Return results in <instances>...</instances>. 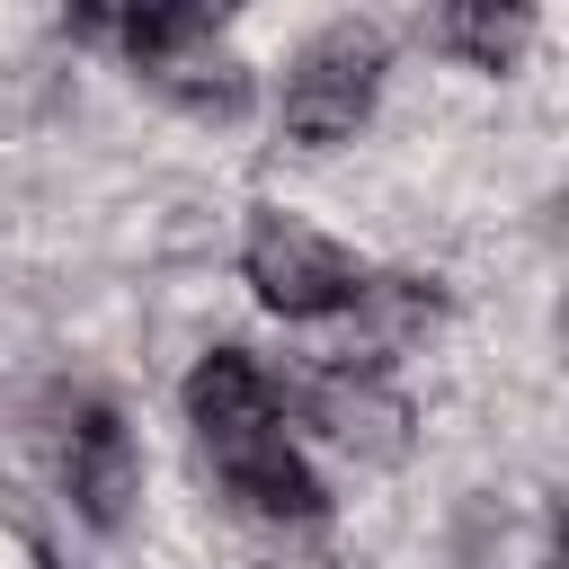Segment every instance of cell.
<instances>
[{"label":"cell","instance_id":"ba28073f","mask_svg":"<svg viewBox=\"0 0 569 569\" xmlns=\"http://www.w3.org/2000/svg\"><path fill=\"white\" fill-rule=\"evenodd\" d=\"M187 418L204 427V453H213V445L267 436V427H276V391H267V373H258L240 347H204L196 373H187Z\"/></svg>","mask_w":569,"mask_h":569},{"label":"cell","instance_id":"52a82bcc","mask_svg":"<svg viewBox=\"0 0 569 569\" xmlns=\"http://www.w3.org/2000/svg\"><path fill=\"white\" fill-rule=\"evenodd\" d=\"M311 427H320L338 453H356V462H400L409 436H418L409 400L382 391V382H356V373H329V382L311 391Z\"/></svg>","mask_w":569,"mask_h":569},{"label":"cell","instance_id":"6da1fadb","mask_svg":"<svg viewBox=\"0 0 569 569\" xmlns=\"http://www.w3.org/2000/svg\"><path fill=\"white\" fill-rule=\"evenodd\" d=\"M373 80H382V27H373V18L320 27V36L293 53V80H284V107H276L284 142H302V151L356 142V124H365V107H373Z\"/></svg>","mask_w":569,"mask_h":569},{"label":"cell","instance_id":"8992f818","mask_svg":"<svg viewBox=\"0 0 569 569\" xmlns=\"http://www.w3.org/2000/svg\"><path fill=\"white\" fill-rule=\"evenodd\" d=\"M213 471H222V489L258 516V525H311L320 516V480L302 471V453L284 445V427H267V436H240V445H213Z\"/></svg>","mask_w":569,"mask_h":569},{"label":"cell","instance_id":"9c48e42d","mask_svg":"<svg viewBox=\"0 0 569 569\" xmlns=\"http://www.w3.org/2000/svg\"><path fill=\"white\" fill-rule=\"evenodd\" d=\"M427 36H436L445 53H462L471 71H507V62L533 44V18H525V9H498V0H462V9H436Z\"/></svg>","mask_w":569,"mask_h":569},{"label":"cell","instance_id":"3957f363","mask_svg":"<svg viewBox=\"0 0 569 569\" xmlns=\"http://www.w3.org/2000/svg\"><path fill=\"white\" fill-rule=\"evenodd\" d=\"M436 311H445V293L418 284V276H356V293H347L338 311H320L311 356H320L329 373H356V382H365L373 365L409 356V347L436 329Z\"/></svg>","mask_w":569,"mask_h":569},{"label":"cell","instance_id":"5b68a950","mask_svg":"<svg viewBox=\"0 0 569 569\" xmlns=\"http://www.w3.org/2000/svg\"><path fill=\"white\" fill-rule=\"evenodd\" d=\"M62 489L89 525H124L133 498H142V445L116 409H89L71 436H62Z\"/></svg>","mask_w":569,"mask_h":569},{"label":"cell","instance_id":"277c9868","mask_svg":"<svg viewBox=\"0 0 569 569\" xmlns=\"http://www.w3.org/2000/svg\"><path fill=\"white\" fill-rule=\"evenodd\" d=\"M240 276H249V293H258L267 311H284V320H320V311H338V302L356 293V258H347L329 231L293 222V213H267V222L249 231Z\"/></svg>","mask_w":569,"mask_h":569},{"label":"cell","instance_id":"7a4b0ae2","mask_svg":"<svg viewBox=\"0 0 569 569\" xmlns=\"http://www.w3.org/2000/svg\"><path fill=\"white\" fill-rule=\"evenodd\" d=\"M116 36L142 62V80L169 89L178 107H196V116H240L249 107V62L222 44V27L204 9H133V18H116Z\"/></svg>","mask_w":569,"mask_h":569}]
</instances>
